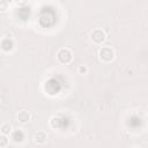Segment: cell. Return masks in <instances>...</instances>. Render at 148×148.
I'll return each mask as SVG.
<instances>
[{"label": "cell", "mask_w": 148, "mask_h": 148, "mask_svg": "<svg viewBox=\"0 0 148 148\" xmlns=\"http://www.w3.org/2000/svg\"><path fill=\"white\" fill-rule=\"evenodd\" d=\"M114 50L109 46V45H105V46H102L99 50H98V58L102 62H105V64H109L111 62L113 59H114Z\"/></svg>", "instance_id": "obj_1"}, {"label": "cell", "mask_w": 148, "mask_h": 148, "mask_svg": "<svg viewBox=\"0 0 148 148\" xmlns=\"http://www.w3.org/2000/svg\"><path fill=\"white\" fill-rule=\"evenodd\" d=\"M57 59L60 64H69L73 60V52L68 47H61L57 51Z\"/></svg>", "instance_id": "obj_2"}, {"label": "cell", "mask_w": 148, "mask_h": 148, "mask_svg": "<svg viewBox=\"0 0 148 148\" xmlns=\"http://www.w3.org/2000/svg\"><path fill=\"white\" fill-rule=\"evenodd\" d=\"M89 37L91 39V42L96 45H101L102 43L105 42L106 39V32L101 29V28H96V29H92L89 34Z\"/></svg>", "instance_id": "obj_3"}, {"label": "cell", "mask_w": 148, "mask_h": 148, "mask_svg": "<svg viewBox=\"0 0 148 148\" xmlns=\"http://www.w3.org/2000/svg\"><path fill=\"white\" fill-rule=\"evenodd\" d=\"M15 43L12 37H3L1 40V49L3 52H12L14 50Z\"/></svg>", "instance_id": "obj_4"}, {"label": "cell", "mask_w": 148, "mask_h": 148, "mask_svg": "<svg viewBox=\"0 0 148 148\" xmlns=\"http://www.w3.org/2000/svg\"><path fill=\"white\" fill-rule=\"evenodd\" d=\"M10 139L15 143H22L24 141V139H25V134L20 128L18 130H13L12 133H10Z\"/></svg>", "instance_id": "obj_5"}, {"label": "cell", "mask_w": 148, "mask_h": 148, "mask_svg": "<svg viewBox=\"0 0 148 148\" xmlns=\"http://www.w3.org/2000/svg\"><path fill=\"white\" fill-rule=\"evenodd\" d=\"M16 119L21 124H27V123H29L31 120V113L29 111H27V110H21V111L17 112Z\"/></svg>", "instance_id": "obj_6"}, {"label": "cell", "mask_w": 148, "mask_h": 148, "mask_svg": "<svg viewBox=\"0 0 148 148\" xmlns=\"http://www.w3.org/2000/svg\"><path fill=\"white\" fill-rule=\"evenodd\" d=\"M34 141L37 145H44L47 141V134H46V132H44V131L36 132L35 135H34Z\"/></svg>", "instance_id": "obj_7"}, {"label": "cell", "mask_w": 148, "mask_h": 148, "mask_svg": "<svg viewBox=\"0 0 148 148\" xmlns=\"http://www.w3.org/2000/svg\"><path fill=\"white\" fill-rule=\"evenodd\" d=\"M13 128H12V125L9 123H2L1 126H0V133L1 134H6V135H9L12 133Z\"/></svg>", "instance_id": "obj_8"}, {"label": "cell", "mask_w": 148, "mask_h": 148, "mask_svg": "<svg viewBox=\"0 0 148 148\" xmlns=\"http://www.w3.org/2000/svg\"><path fill=\"white\" fill-rule=\"evenodd\" d=\"M9 143V140L7 139L6 134H1L0 135V148H6Z\"/></svg>", "instance_id": "obj_9"}, {"label": "cell", "mask_w": 148, "mask_h": 148, "mask_svg": "<svg viewBox=\"0 0 148 148\" xmlns=\"http://www.w3.org/2000/svg\"><path fill=\"white\" fill-rule=\"evenodd\" d=\"M77 73L79 74H87L88 73V67L86 65H80L77 67Z\"/></svg>", "instance_id": "obj_10"}, {"label": "cell", "mask_w": 148, "mask_h": 148, "mask_svg": "<svg viewBox=\"0 0 148 148\" xmlns=\"http://www.w3.org/2000/svg\"><path fill=\"white\" fill-rule=\"evenodd\" d=\"M14 2L16 5H18V6H24L28 2V0H14Z\"/></svg>", "instance_id": "obj_11"}, {"label": "cell", "mask_w": 148, "mask_h": 148, "mask_svg": "<svg viewBox=\"0 0 148 148\" xmlns=\"http://www.w3.org/2000/svg\"><path fill=\"white\" fill-rule=\"evenodd\" d=\"M6 8H7V5H6L5 0H2V1H1V7H0L1 12H5V10H6Z\"/></svg>", "instance_id": "obj_12"}]
</instances>
